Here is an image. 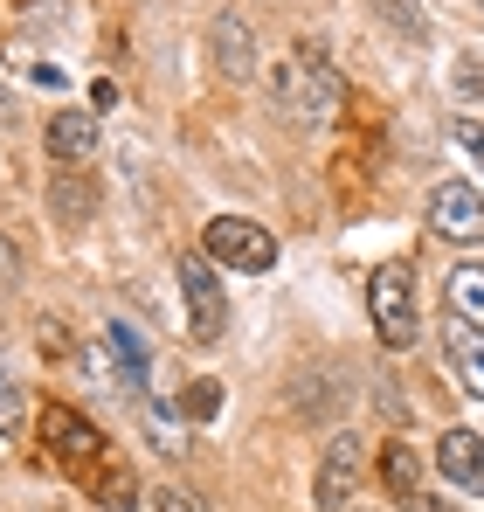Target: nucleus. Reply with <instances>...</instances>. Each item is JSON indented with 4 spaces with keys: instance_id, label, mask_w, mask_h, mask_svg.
<instances>
[{
    "instance_id": "a878e982",
    "label": "nucleus",
    "mask_w": 484,
    "mask_h": 512,
    "mask_svg": "<svg viewBox=\"0 0 484 512\" xmlns=\"http://www.w3.org/2000/svg\"><path fill=\"white\" fill-rule=\"evenodd\" d=\"M0 118H14V111H7V97H0Z\"/></svg>"
},
{
    "instance_id": "423d86ee",
    "label": "nucleus",
    "mask_w": 484,
    "mask_h": 512,
    "mask_svg": "<svg viewBox=\"0 0 484 512\" xmlns=\"http://www.w3.org/2000/svg\"><path fill=\"white\" fill-rule=\"evenodd\" d=\"M429 229L443 236V243H484V194L471 180H443L436 194H429Z\"/></svg>"
},
{
    "instance_id": "4468645a",
    "label": "nucleus",
    "mask_w": 484,
    "mask_h": 512,
    "mask_svg": "<svg viewBox=\"0 0 484 512\" xmlns=\"http://www.w3.org/2000/svg\"><path fill=\"white\" fill-rule=\"evenodd\" d=\"M443 353H450L457 381H464V388H471V395L484 402V333H478V326H457V319H450V333H443Z\"/></svg>"
},
{
    "instance_id": "6ab92c4d",
    "label": "nucleus",
    "mask_w": 484,
    "mask_h": 512,
    "mask_svg": "<svg viewBox=\"0 0 484 512\" xmlns=\"http://www.w3.org/2000/svg\"><path fill=\"white\" fill-rule=\"evenodd\" d=\"M0 436H21V388H14L7 353H0Z\"/></svg>"
},
{
    "instance_id": "f3484780",
    "label": "nucleus",
    "mask_w": 484,
    "mask_h": 512,
    "mask_svg": "<svg viewBox=\"0 0 484 512\" xmlns=\"http://www.w3.org/2000/svg\"><path fill=\"white\" fill-rule=\"evenodd\" d=\"M381 485H388L395 499H408V492L422 485V457H415L408 443H381Z\"/></svg>"
},
{
    "instance_id": "9b49d317",
    "label": "nucleus",
    "mask_w": 484,
    "mask_h": 512,
    "mask_svg": "<svg viewBox=\"0 0 484 512\" xmlns=\"http://www.w3.org/2000/svg\"><path fill=\"white\" fill-rule=\"evenodd\" d=\"M83 485H90V499L111 512H132L139 506V471L132 464H111V457H97V464H83Z\"/></svg>"
},
{
    "instance_id": "9d476101",
    "label": "nucleus",
    "mask_w": 484,
    "mask_h": 512,
    "mask_svg": "<svg viewBox=\"0 0 484 512\" xmlns=\"http://www.w3.org/2000/svg\"><path fill=\"white\" fill-rule=\"evenodd\" d=\"M49 153H56V167H83L97 153V111H56L49 118Z\"/></svg>"
},
{
    "instance_id": "393cba45",
    "label": "nucleus",
    "mask_w": 484,
    "mask_h": 512,
    "mask_svg": "<svg viewBox=\"0 0 484 512\" xmlns=\"http://www.w3.org/2000/svg\"><path fill=\"white\" fill-rule=\"evenodd\" d=\"M14 270H21V263H14V250H7V236H0V284H14Z\"/></svg>"
},
{
    "instance_id": "412c9836",
    "label": "nucleus",
    "mask_w": 484,
    "mask_h": 512,
    "mask_svg": "<svg viewBox=\"0 0 484 512\" xmlns=\"http://www.w3.org/2000/svg\"><path fill=\"white\" fill-rule=\"evenodd\" d=\"M450 139H457V146L484 167V125H478V118H457V125H450Z\"/></svg>"
},
{
    "instance_id": "dca6fc26",
    "label": "nucleus",
    "mask_w": 484,
    "mask_h": 512,
    "mask_svg": "<svg viewBox=\"0 0 484 512\" xmlns=\"http://www.w3.org/2000/svg\"><path fill=\"white\" fill-rule=\"evenodd\" d=\"M139 416H146V436L160 443L166 457H180V450H187V423H180V416L166 409L160 388H139Z\"/></svg>"
},
{
    "instance_id": "f257e3e1",
    "label": "nucleus",
    "mask_w": 484,
    "mask_h": 512,
    "mask_svg": "<svg viewBox=\"0 0 484 512\" xmlns=\"http://www.w3.org/2000/svg\"><path fill=\"white\" fill-rule=\"evenodd\" d=\"M277 97H284V111H298L305 125H332V118L346 111V77H339V63L325 56L319 42H305V49L284 56Z\"/></svg>"
},
{
    "instance_id": "ddd939ff",
    "label": "nucleus",
    "mask_w": 484,
    "mask_h": 512,
    "mask_svg": "<svg viewBox=\"0 0 484 512\" xmlns=\"http://www.w3.org/2000/svg\"><path fill=\"white\" fill-rule=\"evenodd\" d=\"M443 305H450L457 326H478L484 333V263H457L443 277Z\"/></svg>"
},
{
    "instance_id": "4be33fe9",
    "label": "nucleus",
    "mask_w": 484,
    "mask_h": 512,
    "mask_svg": "<svg viewBox=\"0 0 484 512\" xmlns=\"http://www.w3.org/2000/svg\"><path fill=\"white\" fill-rule=\"evenodd\" d=\"M450 84H457L464 104H478V97H484V63H457V77H450Z\"/></svg>"
},
{
    "instance_id": "6e6552de",
    "label": "nucleus",
    "mask_w": 484,
    "mask_h": 512,
    "mask_svg": "<svg viewBox=\"0 0 484 512\" xmlns=\"http://www.w3.org/2000/svg\"><path fill=\"white\" fill-rule=\"evenodd\" d=\"M208 56H215V77L222 84H249L256 77V35H249V21H242L236 7H222L208 21Z\"/></svg>"
},
{
    "instance_id": "5701e85b",
    "label": "nucleus",
    "mask_w": 484,
    "mask_h": 512,
    "mask_svg": "<svg viewBox=\"0 0 484 512\" xmlns=\"http://www.w3.org/2000/svg\"><path fill=\"white\" fill-rule=\"evenodd\" d=\"M395 506H402V512H457L450 499H436V492H422V485H415L408 499H395Z\"/></svg>"
},
{
    "instance_id": "f8f14e48",
    "label": "nucleus",
    "mask_w": 484,
    "mask_h": 512,
    "mask_svg": "<svg viewBox=\"0 0 484 512\" xmlns=\"http://www.w3.org/2000/svg\"><path fill=\"white\" fill-rule=\"evenodd\" d=\"M49 215H56L63 229H83V222L97 215V187H90L77 167H63L56 180H49Z\"/></svg>"
},
{
    "instance_id": "bb28decb",
    "label": "nucleus",
    "mask_w": 484,
    "mask_h": 512,
    "mask_svg": "<svg viewBox=\"0 0 484 512\" xmlns=\"http://www.w3.org/2000/svg\"><path fill=\"white\" fill-rule=\"evenodd\" d=\"M478 7H484V0H478Z\"/></svg>"
},
{
    "instance_id": "b1692460",
    "label": "nucleus",
    "mask_w": 484,
    "mask_h": 512,
    "mask_svg": "<svg viewBox=\"0 0 484 512\" xmlns=\"http://www.w3.org/2000/svg\"><path fill=\"white\" fill-rule=\"evenodd\" d=\"M153 512H201V506H194L187 492H160V499H153Z\"/></svg>"
},
{
    "instance_id": "2eb2a0df",
    "label": "nucleus",
    "mask_w": 484,
    "mask_h": 512,
    "mask_svg": "<svg viewBox=\"0 0 484 512\" xmlns=\"http://www.w3.org/2000/svg\"><path fill=\"white\" fill-rule=\"evenodd\" d=\"M104 333H111V353L125 360V381H132V395H139V388H146V367H153V340H146V326H132V319H111Z\"/></svg>"
},
{
    "instance_id": "0eeeda50",
    "label": "nucleus",
    "mask_w": 484,
    "mask_h": 512,
    "mask_svg": "<svg viewBox=\"0 0 484 512\" xmlns=\"http://www.w3.org/2000/svg\"><path fill=\"white\" fill-rule=\"evenodd\" d=\"M42 443H49L70 471H83V464H97V457H104L97 423H90V416H77L70 402H49V409H42Z\"/></svg>"
},
{
    "instance_id": "20e7f679",
    "label": "nucleus",
    "mask_w": 484,
    "mask_h": 512,
    "mask_svg": "<svg viewBox=\"0 0 484 512\" xmlns=\"http://www.w3.org/2000/svg\"><path fill=\"white\" fill-rule=\"evenodd\" d=\"M201 250L215 256L222 270H242V277H270L277 270V236L263 222H242V215H215L208 236H201Z\"/></svg>"
},
{
    "instance_id": "f03ea898",
    "label": "nucleus",
    "mask_w": 484,
    "mask_h": 512,
    "mask_svg": "<svg viewBox=\"0 0 484 512\" xmlns=\"http://www.w3.org/2000/svg\"><path fill=\"white\" fill-rule=\"evenodd\" d=\"M367 312H374V333L381 346H415L422 340V312H415V270L408 263H381L367 277Z\"/></svg>"
},
{
    "instance_id": "aec40b11",
    "label": "nucleus",
    "mask_w": 484,
    "mask_h": 512,
    "mask_svg": "<svg viewBox=\"0 0 484 512\" xmlns=\"http://www.w3.org/2000/svg\"><path fill=\"white\" fill-rule=\"evenodd\" d=\"M180 409H187V416H194V423H208V416H215V409H222V388H215V381H194V395H187V402H180Z\"/></svg>"
},
{
    "instance_id": "7ed1b4c3",
    "label": "nucleus",
    "mask_w": 484,
    "mask_h": 512,
    "mask_svg": "<svg viewBox=\"0 0 484 512\" xmlns=\"http://www.w3.org/2000/svg\"><path fill=\"white\" fill-rule=\"evenodd\" d=\"M180 305H187V340L194 346H222L229 333V291L215 277V256H180Z\"/></svg>"
},
{
    "instance_id": "1a4fd4ad",
    "label": "nucleus",
    "mask_w": 484,
    "mask_h": 512,
    "mask_svg": "<svg viewBox=\"0 0 484 512\" xmlns=\"http://www.w3.org/2000/svg\"><path fill=\"white\" fill-rule=\"evenodd\" d=\"M436 471H443L464 499H484V436L478 429H443V436H436Z\"/></svg>"
},
{
    "instance_id": "39448f33",
    "label": "nucleus",
    "mask_w": 484,
    "mask_h": 512,
    "mask_svg": "<svg viewBox=\"0 0 484 512\" xmlns=\"http://www.w3.org/2000/svg\"><path fill=\"white\" fill-rule=\"evenodd\" d=\"M360 478H367V443H360L353 429H339V436L325 443V457H319L312 506H319V512H346V499L360 492Z\"/></svg>"
},
{
    "instance_id": "a211bd4d",
    "label": "nucleus",
    "mask_w": 484,
    "mask_h": 512,
    "mask_svg": "<svg viewBox=\"0 0 484 512\" xmlns=\"http://www.w3.org/2000/svg\"><path fill=\"white\" fill-rule=\"evenodd\" d=\"M374 14H381V21H388L395 35H408V42H422V35H429V21H422V14H415L408 0H374Z\"/></svg>"
}]
</instances>
